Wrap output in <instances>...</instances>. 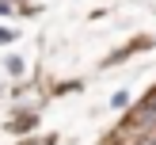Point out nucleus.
<instances>
[{
  "label": "nucleus",
  "instance_id": "obj_2",
  "mask_svg": "<svg viewBox=\"0 0 156 145\" xmlns=\"http://www.w3.org/2000/svg\"><path fill=\"white\" fill-rule=\"evenodd\" d=\"M8 73L19 76V73H23V61H19V57H8Z\"/></svg>",
  "mask_w": 156,
  "mask_h": 145
},
{
  "label": "nucleus",
  "instance_id": "obj_5",
  "mask_svg": "<svg viewBox=\"0 0 156 145\" xmlns=\"http://www.w3.org/2000/svg\"><path fill=\"white\" fill-rule=\"evenodd\" d=\"M137 145H156V134H149V137H141Z\"/></svg>",
  "mask_w": 156,
  "mask_h": 145
},
{
  "label": "nucleus",
  "instance_id": "obj_3",
  "mask_svg": "<svg viewBox=\"0 0 156 145\" xmlns=\"http://www.w3.org/2000/svg\"><path fill=\"white\" fill-rule=\"evenodd\" d=\"M4 42H15V34H12V31H4V27H0V46H4Z\"/></svg>",
  "mask_w": 156,
  "mask_h": 145
},
{
  "label": "nucleus",
  "instance_id": "obj_4",
  "mask_svg": "<svg viewBox=\"0 0 156 145\" xmlns=\"http://www.w3.org/2000/svg\"><path fill=\"white\" fill-rule=\"evenodd\" d=\"M0 15H12V4L8 0H0Z\"/></svg>",
  "mask_w": 156,
  "mask_h": 145
},
{
  "label": "nucleus",
  "instance_id": "obj_1",
  "mask_svg": "<svg viewBox=\"0 0 156 145\" xmlns=\"http://www.w3.org/2000/svg\"><path fill=\"white\" fill-rule=\"evenodd\" d=\"M126 103H129V92H114V96H111V107H114V111H122Z\"/></svg>",
  "mask_w": 156,
  "mask_h": 145
}]
</instances>
